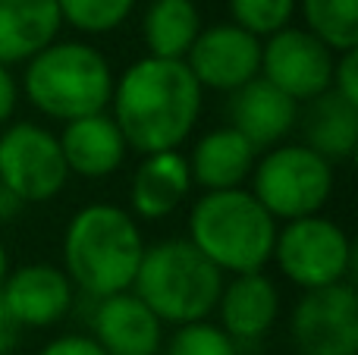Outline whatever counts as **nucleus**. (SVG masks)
Masks as SVG:
<instances>
[{"label": "nucleus", "instance_id": "f257e3e1", "mask_svg": "<svg viewBox=\"0 0 358 355\" xmlns=\"http://www.w3.org/2000/svg\"><path fill=\"white\" fill-rule=\"evenodd\" d=\"M204 88L185 60L142 57L113 79L110 117L117 119L126 145L138 154L170 151L189 138L201 113Z\"/></svg>", "mask_w": 358, "mask_h": 355}, {"label": "nucleus", "instance_id": "f03ea898", "mask_svg": "<svg viewBox=\"0 0 358 355\" xmlns=\"http://www.w3.org/2000/svg\"><path fill=\"white\" fill-rule=\"evenodd\" d=\"M142 252L145 242L136 220L117 205L82 208L63 236L66 277L92 299L129 289Z\"/></svg>", "mask_w": 358, "mask_h": 355}, {"label": "nucleus", "instance_id": "7ed1b4c3", "mask_svg": "<svg viewBox=\"0 0 358 355\" xmlns=\"http://www.w3.org/2000/svg\"><path fill=\"white\" fill-rule=\"evenodd\" d=\"M277 220L252 189H214L189 211V242L223 274L261 270L273 255Z\"/></svg>", "mask_w": 358, "mask_h": 355}, {"label": "nucleus", "instance_id": "20e7f679", "mask_svg": "<svg viewBox=\"0 0 358 355\" xmlns=\"http://www.w3.org/2000/svg\"><path fill=\"white\" fill-rule=\"evenodd\" d=\"M129 289L164 324H189L214 312L223 289V270L189 239H167L142 252Z\"/></svg>", "mask_w": 358, "mask_h": 355}, {"label": "nucleus", "instance_id": "39448f33", "mask_svg": "<svg viewBox=\"0 0 358 355\" xmlns=\"http://www.w3.org/2000/svg\"><path fill=\"white\" fill-rule=\"evenodd\" d=\"M22 88L29 101L60 123L107 110L113 94L110 63L101 50L82 41H50L29 57Z\"/></svg>", "mask_w": 358, "mask_h": 355}, {"label": "nucleus", "instance_id": "423d86ee", "mask_svg": "<svg viewBox=\"0 0 358 355\" xmlns=\"http://www.w3.org/2000/svg\"><path fill=\"white\" fill-rule=\"evenodd\" d=\"M252 195L273 220L317 214L334 192V164L308 145H273L252 170Z\"/></svg>", "mask_w": 358, "mask_h": 355}, {"label": "nucleus", "instance_id": "0eeeda50", "mask_svg": "<svg viewBox=\"0 0 358 355\" xmlns=\"http://www.w3.org/2000/svg\"><path fill=\"white\" fill-rule=\"evenodd\" d=\"M271 258H277L286 280L302 289H317L346 280L352 268V245L340 224L308 214L286 220L283 230H277Z\"/></svg>", "mask_w": 358, "mask_h": 355}, {"label": "nucleus", "instance_id": "6e6552de", "mask_svg": "<svg viewBox=\"0 0 358 355\" xmlns=\"http://www.w3.org/2000/svg\"><path fill=\"white\" fill-rule=\"evenodd\" d=\"M66 180L69 167L50 129L16 123L0 132V182L22 201H50L57 192H63Z\"/></svg>", "mask_w": 358, "mask_h": 355}, {"label": "nucleus", "instance_id": "1a4fd4ad", "mask_svg": "<svg viewBox=\"0 0 358 355\" xmlns=\"http://www.w3.org/2000/svg\"><path fill=\"white\" fill-rule=\"evenodd\" d=\"M334 50L308 29L283 25L261 44V73L296 104L327 92L334 79Z\"/></svg>", "mask_w": 358, "mask_h": 355}, {"label": "nucleus", "instance_id": "9d476101", "mask_svg": "<svg viewBox=\"0 0 358 355\" xmlns=\"http://www.w3.org/2000/svg\"><path fill=\"white\" fill-rule=\"evenodd\" d=\"M289 327L302 355H358L355 289L343 280L305 289Z\"/></svg>", "mask_w": 358, "mask_h": 355}, {"label": "nucleus", "instance_id": "9b49d317", "mask_svg": "<svg viewBox=\"0 0 358 355\" xmlns=\"http://www.w3.org/2000/svg\"><path fill=\"white\" fill-rule=\"evenodd\" d=\"M182 60L201 88L233 92L261 73V38L236 22H220L198 31Z\"/></svg>", "mask_w": 358, "mask_h": 355}, {"label": "nucleus", "instance_id": "f8f14e48", "mask_svg": "<svg viewBox=\"0 0 358 355\" xmlns=\"http://www.w3.org/2000/svg\"><path fill=\"white\" fill-rule=\"evenodd\" d=\"M92 331L107 355H157L164 343V321L129 289L101 296Z\"/></svg>", "mask_w": 358, "mask_h": 355}, {"label": "nucleus", "instance_id": "ddd939ff", "mask_svg": "<svg viewBox=\"0 0 358 355\" xmlns=\"http://www.w3.org/2000/svg\"><path fill=\"white\" fill-rule=\"evenodd\" d=\"M229 126L248 138L255 148H273L296 129L299 104L277 85L255 75L229 92Z\"/></svg>", "mask_w": 358, "mask_h": 355}, {"label": "nucleus", "instance_id": "4468645a", "mask_svg": "<svg viewBox=\"0 0 358 355\" xmlns=\"http://www.w3.org/2000/svg\"><path fill=\"white\" fill-rule=\"evenodd\" d=\"M0 296L19 327H50L73 308V280L50 264H29L6 274Z\"/></svg>", "mask_w": 358, "mask_h": 355}, {"label": "nucleus", "instance_id": "2eb2a0df", "mask_svg": "<svg viewBox=\"0 0 358 355\" xmlns=\"http://www.w3.org/2000/svg\"><path fill=\"white\" fill-rule=\"evenodd\" d=\"M217 312H220V327L236 340V343H255L273 327L280 314V289L271 277L261 270L248 274H233V280L223 283L217 296Z\"/></svg>", "mask_w": 358, "mask_h": 355}, {"label": "nucleus", "instance_id": "dca6fc26", "mask_svg": "<svg viewBox=\"0 0 358 355\" xmlns=\"http://www.w3.org/2000/svg\"><path fill=\"white\" fill-rule=\"evenodd\" d=\"M57 142H60L69 173H79L85 180L110 176L113 170H120V164L126 161V151H129L117 119L107 110L69 119Z\"/></svg>", "mask_w": 358, "mask_h": 355}, {"label": "nucleus", "instance_id": "f3484780", "mask_svg": "<svg viewBox=\"0 0 358 355\" xmlns=\"http://www.w3.org/2000/svg\"><path fill=\"white\" fill-rule=\"evenodd\" d=\"M296 126L302 132L305 142L315 154L324 161L340 164L355 154L358 145V107L349 104L346 98L327 88V92L315 94L305 101V110L296 117Z\"/></svg>", "mask_w": 358, "mask_h": 355}, {"label": "nucleus", "instance_id": "a211bd4d", "mask_svg": "<svg viewBox=\"0 0 358 355\" xmlns=\"http://www.w3.org/2000/svg\"><path fill=\"white\" fill-rule=\"evenodd\" d=\"M185 161H189L192 182H198L204 192L236 189L252 176L258 148L242 132H236L233 126H220V129L198 138L195 151Z\"/></svg>", "mask_w": 358, "mask_h": 355}, {"label": "nucleus", "instance_id": "6ab92c4d", "mask_svg": "<svg viewBox=\"0 0 358 355\" xmlns=\"http://www.w3.org/2000/svg\"><path fill=\"white\" fill-rule=\"evenodd\" d=\"M192 189L189 161L176 148L145 154L129 186L132 211L145 220H164L182 205Z\"/></svg>", "mask_w": 358, "mask_h": 355}, {"label": "nucleus", "instance_id": "aec40b11", "mask_svg": "<svg viewBox=\"0 0 358 355\" xmlns=\"http://www.w3.org/2000/svg\"><path fill=\"white\" fill-rule=\"evenodd\" d=\"M57 0H0V63H22L60 35Z\"/></svg>", "mask_w": 358, "mask_h": 355}, {"label": "nucleus", "instance_id": "412c9836", "mask_svg": "<svg viewBox=\"0 0 358 355\" xmlns=\"http://www.w3.org/2000/svg\"><path fill=\"white\" fill-rule=\"evenodd\" d=\"M201 31L195 0H151L142 19V38L151 57L182 60Z\"/></svg>", "mask_w": 358, "mask_h": 355}, {"label": "nucleus", "instance_id": "4be33fe9", "mask_svg": "<svg viewBox=\"0 0 358 355\" xmlns=\"http://www.w3.org/2000/svg\"><path fill=\"white\" fill-rule=\"evenodd\" d=\"M305 29L317 35L330 50L358 48V0H299Z\"/></svg>", "mask_w": 358, "mask_h": 355}, {"label": "nucleus", "instance_id": "5701e85b", "mask_svg": "<svg viewBox=\"0 0 358 355\" xmlns=\"http://www.w3.org/2000/svg\"><path fill=\"white\" fill-rule=\"evenodd\" d=\"M63 22L85 35H104L129 19L136 0H57Z\"/></svg>", "mask_w": 358, "mask_h": 355}, {"label": "nucleus", "instance_id": "b1692460", "mask_svg": "<svg viewBox=\"0 0 358 355\" xmlns=\"http://www.w3.org/2000/svg\"><path fill=\"white\" fill-rule=\"evenodd\" d=\"M167 355H239V343L220 324L201 318L176 324V333L167 343Z\"/></svg>", "mask_w": 358, "mask_h": 355}, {"label": "nucleus", "instance_id": "393cba45", "mask_svg": "<svg viewBox=\"0 0 358 355\" xmlns=\"http://www.w3.org/2000/svg\"><path fill=\"white\" fill-rule=\"evenodd\" d=\"M233 22L258 38L273 35L277 29L289 25L299 0H227Z\"/></svg>", "mask_w": 358, "mask_h": 355}, {"label": "nucleus", "instance_id": "a878e982", "mask_svg": "<svg viewBox=\"0 0 358 355\" xmlns=\"http://www.w3.org/2000/svg\"><path fill=\"white\" fill-rule=\"evenodd\" d=\"M340 98H346L349 104L358 107V48L352 50H340V60L334 63V79H330Z\"/></svg>", "mask_w": 358, "mask_h": 355}, {"label": "nucleus", "instance_id": "bb28decb", "mask_svg": "<svg viewBox=\"0 0 358 355\" xmlns=\"http://www.w3.org/2000/svg\"><path fill=\"white\" fill-rule=\"evenodd\" d=\"M38 355H107L98 346L94 337H82V333H69V337H57L48 343Z\"/></svg>", "mask_w": 358, "mask_h": 355}, {"label": "nucleus", "instance_id": "cd10ccee", "mask_svg": "<svg viewBox=\"0 0 358 355\" xmlns=\"http://www.w3.org/2000/svg\"><path fill=\"white\" fill-rule=\"evenodd\" d=\"M16 101H19L16 79H13L10 66H6V63H0V126H6V119L13 117V110H16Z\"/></svg>", "mask_w": 358, "mask_h": 355}, {"label": "nucleus", "instance_id": "c85d7f7f", "mask_svg": "<svg viewBox=\"0 0 358 355\" xmlns=\"http://www.w3.org/2000/svg\"><path fill=\"white\" fill-rule=\"evenodd\" d=\"M19 343V324L10 314L3 296H0V352H13V346Z\"/></svg>", "mask_w": 358, "mask_h": 355}, {"label": "nucleus", "instance_id": "c756f323", "mask_svg": "<svg viewBox=\"0 0 358 355\" xmlns=\"http://www.w3.org/2000/svg\"><path fill=\"white\" fill-rule=\"evenodd\" d=\"M25 201L19 198L16 192H10V189L0 182V220L3 217H13V214H19V208H22Z\"/></svg>", "mask_w": 358, "mask_h": 355}, {"label": "nucleus", "instance_id": "7c9ffc66", "mask_svg": "<svg viewBox=\"0 0 358 355\" xmlns=\"http://www.w3.org/2000/svg\"><path fill=\"white\" fill-rule=\"evenodd\" d=\"M6 274H10V255H6V249H3V242H0V287H3V280H6Z\"/></svg>", "mask_w": 358, "mask_h": 355}, {"label": "nucleus", "instance_id": "2f4dec72", "mask_svg": "<svg viewBox=\"0 0 358 355\" xmlns=\"http://www.w3.org/2000/svg\"><path fill=\"white\" fill-rule=\"evenodd\" d=\"M0 355H10V352H0Z\"/></svg>", "mask_w": 358, "mask_h": 355}]
</instances>
